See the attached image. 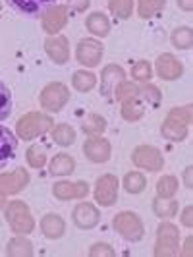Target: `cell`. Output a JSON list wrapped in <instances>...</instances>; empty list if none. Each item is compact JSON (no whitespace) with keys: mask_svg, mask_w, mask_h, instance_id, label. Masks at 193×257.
I'll return each instance as SVG.
<instances>
[{"mask_svg":"<svg viewBox=\"0 0 193 257\" xmlns=\"http://www.w3.org/2000/svg\"><path fill=\"white\" fill-rule=\"evenodd\" d=\"M191 126V106H174L170 108L164 122L160 124V136L172 143H180L187 138Z\"/></svg>","mask_w":193,"mask_h":257,"instance_id":"6da1fadb","label":"cell"},{"mask_svg":"<svg viewBox=\"0 0 193 257\" xmlns=\"http://www.w3.org/2000/svg\"><path fill=\"white\" fill-rule=\"evenodd\" d=\"M180 253V230L170 220H162L156 228L154 255L156 257H176Z\"/></svg>","mask_w":193,"mask_h":257,"instance_id":"7a4b0ae2","label":"cell"},{"mask_svg":"<svg viewBox=\"0 0 193 257\" xmlns=\"http://www.w3.org/2000/svg\"><path fill=\"white\" fill-rule=\"evenodd\" d=\"M54 126V120L43 112H27L16 124V134L20 140H35L39 136L47 134Z\"/></svg>","mask_w":193,"mask_h":257,"instance_id":"3957f363","label":"cell"},{"mask_svg":"<svg viewBox=\"0 0 193 257\" xmlns=\"http://www.w3.org/2000/svg\"><path fill=\"white\" fill-rule=\"evenodd\" d=\"M6 222L10 224L12 232L16 234H31L35 228V219L31 215V209L27 207L26 201H10L6 203V211H4Z\"/></svg>","mask_w":193,"mask_h":257,"instance_id":"277c9868","label":"cell"},{"mask_svg":"<svg viewBox=\"0 0 193 257\" xmlns=\"http://www.w3.org/2000/svg\"><path fill=\"white\" fill-rule=\"evenodd\" d=\"M112 228L128 242H139L145 236V224L141 217L133 211H120L118 215H114Z\"/></svg>","mask_w":193,"mask_h":257,"instance_id":"5b68a950","label":"cell"},{"mask_svg":"<svg viewBox=\"0 0 193 257\" xmlns=\"http://www.w3.org/2000/svg\"><path fill=\"white\" fill-rule=\"evenodd\" d=\"M70 101V91L64 83L60 81H52V83H47L41 95H39V103H41V108L49 110V112H60L66 104Z\"/></svg>","mask_w":193,"mask_h":257,"instance_id":"8992f818","label":"cell"},{"mask_svg":"<svg viewBox=\"0 0 193 257\" xmlns=\"http://www.w3.org/2000/svg\"><path fill=\"white\" fill-rule=\"evenodd\" d=\"M131 163L141 170H151V172H160L166 165L162 151L154 145H137L131 151Z\"/></svg>","mask_w":193,"mask_h":257,"instance_id":"52a82bcc","label":"cell"},{"mask_svg":"<svg viewBox=\"0 0 193 257\" xmlns=\"http://www.w3.org/2000/svg\"><path fill=\"white\" fill-rule=\"evenodd\" d=\"M104 47L99 39H81L76 47V60L85 68H97L101 64Z\"/></svg>","mask_w":193,"mask_h":257,"instance_id":"ba28073f","label":"cell"},{"mask_svg":"<svg viewBox=\"0 0 193 257\" xmlns=\"http://www.w3.org/2000/svg\"><path fill=\"white\" fill-rule=\"evenodd\" d=\"M118 190H120V180L114 174H103L95 182V201L101 207H112L118 201Z\"/></svg>","mask_w":193,"mask_h":257,"instance_id":"9c48e42d","label":"cell"},{"mask_svg":"<svg viewBox=\"0 0 193 257\" xmlns=\"http://www.w3.org/2000/svg\"><path fill=\"white\" fill-rule=\"evenodd\" d=\"M83 155L91 163L103 165L112 155V145L103 136H93V138H87L85 143H83Z\"/></svg>","mask_w":193,"mask_h":257,"instance_id":"30bf717a","label":"cell"},{"mask_svg":"<svg viewBox=\"0 0 193 257\" xmlns=\"http://www.w3.org/2000/svg\"><path fill=\"white\" fill-rule=\"evenodd\" d=\"M68 6L64 4H52L43 12V31L49 35H58V31H62L68 24Z\"/></svg>","mask_w":193,"mask_h":257,"instance_id":"8fae6325","label":"cell"},{"mask_svg":"<svg viewBox=\"0 0 193 257\" xmlns=\"http://www.w3.org/2000/svg\"><path fill=\"white\" fill-rule=\"evenodd\" d=\"M154 72L164 81H176L183 76V64L172 52H162L154 62Z\"/></svg>","mask_w":193,"mask_h":257,"instance_id":"7c38bea8","label":"cell"},{"mask_svg":"<svg viewBox=\"0 0 193 257\" xmlns=\"http://www.w3.org/2000/svg\"><path fill=\"white\" fill-rule=\"evenodd\" d=\"M72 220L77 228L91 230L101 222V211L97 209V205H93L89 201H79L72 211Z\"/></svg>","mask_w":193,"mask_h":257,"instance_id":"4fadbf2b","label":"cell"},{"mask_svg":"<svg viewBox=\"0 0 193 257\" xmlns=\"http://www.w3.org/2000/svg\"><path fill=\"white\" fill-rule=\"evenodd\" d=\"M52 195L58 201H72V199H85L89 195V184L83 180L79 182H56L52 184Z\"/></svg>","mask_w":193,"mask_h":257,"instance_id":"5bb4252c","label":"cell"},{"mask_svg":"<svg viewBox=\"0 0 193 257\" xmlns=\"http://www.w3.org/2000/svg\"><path fill=\"white\" fill-rule=\"evenodd\" d=\"M31 176L27 172V168L18 167L12 172H2L0 174V193L4 195H16L22 190H26V186L29 184Z\"/></svg>","mask_w":193,"mask_h":257,"instance_id":"9a60e30c","label":"cell"},{"mask_svg":"<svg viewBox=\"0 0 193 257\" xmlns=\"http://www.w3.org/2000/svg\"><path fill=\"white\" fill-rule=\"evenodd\" d=\"M45 52L49 54L52 62L56 64H66L70 60V41L64 35H51L45 41Z\"/></svg>","mask_w":193,"mask_h":257,"instance_id":"2e32d148","label":"cell"},{"mask_svg":"<svg viewBox=\"0 0 193 257\" xmlns=\"http://www.w3.org/2000/svg\"><path fill=\"white\" fill-rule=\"evenodd\" d=\"M122 79H126L124 68H120L118 64L104 66L103 72H101V95H103V97H110L114 87Z\"/></svg>","mask_w":193,"mask_h":257,"instance_id":"e0dca14e","label":"cell"},{"mask_svg":"<svg viewBox=\"0 0 193 257\" xmlns=\"http://www.w3.org/2000/svg\"><path fill=\"white\" fill-rule=\"evenodd\" d=\"M41 232H43V236L49 238V240H58V238H62L66 232L64 219H62L60 215H56V213L45 215L43 220H41Z\"/></svg>","mask_w":193,"mask_h":257,"instance_id":"ac0fdd59","label":"cell"},{"mask_svg":"<svg viewBox=\"0 0 193 257\" xmlns=\"http://www.w3.org/2000/svg\"><path fill=\"white\" fill-rule=\"evenodd\" d=\"M85 27L91 35H95L97 39H104L110 35V20L108 16L103 12H93L85 18Z\"/></svg>","mask_w":193,"mask_h":257,"instance_id":"d6986e66","label":"cell"},{"mask_svg":"<svg viewBox=\"0 0 193 257\" xmlns=\"http://www.w3.org/2000/svg\"><path fill=\"white\" fill-rule=\"evenodd\" d=\"M16 149H18V140L12 130L0 126V168H4L8 161H12Z\"/></svg>","mask_w":193,"mask_h":257,"instance_id":"ffe728a7","label":"cell"},{"mask_svg":"<svg viewBox=\"0 0 193 257\" xmlns=\"http://www.w3.org/2000/svg\"><path fill=\"white\" fill-rule=\"evenodd\" d=\"M8 4L20 14L35 18L45 12L49 6H52V0H8Z\"/></svg>","mask_w":193,"mask_h":257,"instance_id":"44dd1931","label":"cell"},{"mask_svg":"<svg viewBox=\"0 0 193 257\" xmlns=\"http://www.w3.org/2000/svg\"><path fill=\"white\" fill-rule=\"evenodd\" d=\"M180 211V205L174 197H154L153 201V213L162 220H170L172 217H176Z\"/></svg>","mask_w":193,"mask_h":257,"instance_id":"7402d4cb","label":"cell"},{"mask_svg":"<svg viewBox=\"0 0 193 257\" xmlns=\"http://www.w3.org/2000/svg\"><path fill=\"white\" fill-rule=\"evenodd\" d=\"M52 176H70L76 170V159L68 153H58L49 165Z\"/></svg>","mask_w":193,"mask_h":257,"instance_id":"603a6c76","label":"cell"},{"mask_svg":"<svg viewBox=\"0 0 193 257\" xmlns=\"http://www.w3.org/2000/svg\"><path fill=\"white\" fill-rule=\"evenodd\" d=\"M51 138L54 143H58L60 147H70L76 142V130L72 128L70 124H54L51 130Z\"/></svg>","mask_w":193,"mask_h":257,"instance_id":"cb8c5ba5","label":"cell"},{"mask_svg":"<svg viewBox=\"0 0 193 257\" xmlns=\"http://www.w3.org/2000/svg\"><path fill=\"white\" fill-rule=\"evenodd\" d=\"M6 253L14 257H31L33 255V244L26 238V234H18L8 242Z\"/></svg>","mask_w":193,"mask_h":257,"instance_id":"d4e9b609","label":"cell"},{"mask_svg":"<svg viewBox=\"0 0 193 257\" xmlns=\"http://www.w3.org/2000/svg\"><path fill=\"white\" fill-rule=\"evenodd\" d=\"M112 93H114L118 103H126V101H131V99H139V83L122 79L114 87Z\"/></svg>","mask_w":193,"mask_h":257,"instance_id":"484cf974","label":"cell"},{"mask_svg":"<svg viewBox=\"0 0 193 257\" xmlns=\"http://www.w3.org/2000/svg\"><path fill=\"white\" fill-rule=\"evenodd\" d=\"M170 41L178 51H189L193 47V29L187 26L176 27L170 35Z\"/></svg>","mask_w":193,"mask_h":257,"instance_id":"4316f807","label":"cell"},{"mask_svg":"<svg viewBox=\"0 0 193 257\" xmlns=\"http://www.w3.org/2000/svg\"><path fill=\"white\" fill-rule=\"evenodd\" d=\"M97 85V76L89 70H77L72 76V87L79 93H87Z\"/></svg>","mask_w":193,"mask_h":257,"instance_id":"83f0119b","label":"cell"},{"mask_svg":"<svg viewBox=\"0 0 193 257\" xmlns=\"http://www.w3.org/2000/svg\"><path fill=\"white\" fill-rule=\"evenodd\" d=\"M122 186L128 193H141L147 188V178L143 176L139 170H131L122 178Z\"/></svg>","mask_w":193,"mask_h":257,"instance_id":"f1b7e54d","label":"cell"},{"mask_svg":"<svg viewBox=\"0 0 193 257\" xmlns=\"http://www.w3.org/2000/svg\"><path fill=\"white\" fill-rule=\"evenodd\" d=\"M166 6V0H137V16L141 20H151Z\"/></svg>","mask_w":193,"mask_h":257,"instance_id":"f546056e","label":"cell"},{"mask_svg":"<svg viewBox=\"0 0 193 257\" xmlns=\"http://www.w3.org/2000/svg\"><path fill=\"white\" fill-rule=\"evenodd\" d=\"M81 130L85 132L87 138H93V136H103L104 130H106V118H103L101 114H89L83 124H81Z\"/></svg>","mask_w":193,"mask_h":257,"instance_id":"4dcf8cb0","label":"cell"},{"mask_svg":"<svg viewBox=\"0 0 193 257\" xmlns=\"http://www.w3.org/2000/svg\"><path fill=\"white\" fill-rule=\"evenodd\" d=\"M120 112H122V118L126 122H135V120L143 118V114H145V104L141 103V99H131V101L122 103Z\"/></svg>","mask_w":193,"mask_h":257,"instance_id":"1f68e13d","label":"cell"},{"mask_svg":"<svg viewBox=\"0 0 193 257\" xmlns=\"http://www.w3.org/2000/svg\"><path fill=\"white\" fill-rule=\"evenodd\" d=\"M180 190V182L172 174H164L160 180L156 182V195L158 197H174Z\"/></svg>","mask_w":193,"mask_h":257,"instance_id":"d6a6232c","label":"cell"},{"mask_svg":"<svg viewBox=\"0 0 193 257\" xmlns=\"http://www.w3.org/2000/svg\"><path fill=\"white\" fill-rule=\"evenodd\" d=\"M108 10L118 20H129L133 16V0H108Z\"/></svg>","mask_w":193,"mask_h":257,"instance_id":"836d02e7","label":"cell"},{"mask_svg":"<svg viewBox=\"0 0 193 257\" xmlns=\"http://www.w3.org/2000/svg\"><path fill=\"white\" fill-rule=\"evenodd\" d=\"M27 165L31 168H43L47 165V149L43 145H31L26 153Z\"/></svg>","mask_w":193,"mask_h":257,"instance_id":"e575fe53","label":"cell"},{"mask_svg":"<svg viewBox=\"0 0 193 257\" xmlns=\"http://www.w3.org/2000/svg\"><path fill=\"white\" fill-rule=\"evenodd\" d=\"M131 77L135 83H145L153 77V66L149 60H139L131 66Z\"/></svg>","mask_w":193,"mask_h":257,"instance_id":"d590c367","label":"cell"},{"mask_svg":"<svg viewBox=\"0 0 193 257\" xmlns=\"http://www.w3.org/2000/svg\"><path fill=\"white\" fill-rule=\"evenodd\" d=\"M12 106H14L12 91L8 89L6 83L0 81V122L6 120L8 116L12 114Z\"/></svg>","mask_w":193,"mask_h":257,"instance_id":"8d00e7d4","label":"cell"},{"mask_svg":"<svg viewBox=\"0 0 193 257\" xmlns=\"http://www.w3.org/2000/svg\"><path fill=\"white\" fill-rule=\"evenodd\" d=\"M139 99H143V101H147V103L151 104H158L160 99H162V95H160V89L156 85L145 81V83L139 85Z\"/></svg>","mask_w":193,"mask_h":257,"instance_id":"74e56055","label":"cell"},{"mask_svg":"<svg viewBox=\"0 0 193 257\" xmlns=\"http://www.w3.org/2000/svg\"><path fill=\"white\" fill-rule=\"evenodd\" d=\"M89 255L91 257H114L116 251L112 249L110 244H104V242H97L89 247Z\"/></svg>","mask_w":193,"mask_h":257,"instance_id":"f35d334b","label":"cell"},{"mask_svg":"<svg viewBox=\"0 0 193 257\" xmlns=\"http://www.w3.org/2000/svg\"><path fill=\"white\" fill-rule=\"evenodd\" d=\"M181 226H185V228H193V207L187 205L181 209Z\"/></svg>","mask_w":193,"mask_h":257,"instance_id":"ab89813d","label":"cell"},{"mask_svg":"<svg viewBox=\"0 0 193 257\" xmlns=\"http://www.w3.org/2000/svg\"><path fill=\"white\" fill-rule=\"evenodd\" d=\"M91 0H70V8L74 12H85L89 8Z\"/></svg>","mask_w":193,"mask_h":257,"instance_id":"60d3db41","label":"cell"},{"mask_svg":"<svg viewBox=\"0 0 193 257\" xmlns=\"http://www.w3.org/2000/svg\"><path fill=\"white\" fill-rule=\"evenodd\" d=\"M191 244H193V238H191V236H187V238L183 240V249H180V253H178V255H181V257H191L193 255Z\"/></svg>","mask_w":193,"mask_h":257,"instance_id":"b9f144b4","label":"cell"},{"mask_svg":"<svg viewBox=\"0 0 193 257\" xmlns=\"http://www.w3.org/2000/svg\"><path fill=\"white\" fill-rule=\"evenodd\" d=\"M191 172H193V168H191V167H187L185 170H183V186H185L187 190H191V186H193V182H191Z\"/></svg>","mask_w":193,"mask_h":257,"instance_id":"7bdbcfd3","label":"cell"},{"mask_svg":"<svg viewBox=\"0 0 193 257\" xmlns=\"http://www.w3.org/2000/svg\"><path fill=\"white\" fill-rule=\"evenodd\" d=\"M176 4L183 12H191L193 10V0H176Z\"/></svg>","mask_w":193,"mask_h":257,"instance_id":"ee69618b","label":"cell"},{"mask_svg":"<svg viewBox=\"0 0 193 257\" xmlns=\"http://www.w3.org/2000/svg\"><path fill=\"white\" fill-rule=\"evenodd\" d=\"M4 207H6V195L0 193V209H4Z\"/></svg>","mask_w":193,"mask_h":257,"instance_id":"f6af8a7d","label":"cell"}]
</instances>
